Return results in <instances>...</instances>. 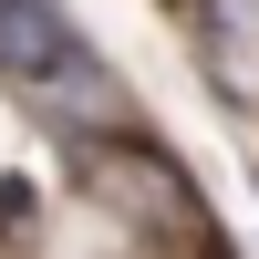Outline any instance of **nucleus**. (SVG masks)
<instances>
[{
	"mask_svg": "<svg viewBox=\"0 0 259 259\" xmlns=\"http://www.w3.org/2000/svg\"><path fill=\"white\" fill-rule=\"evenodd\" d=\"M0 94H11L52 145L156 135V114H145L135 83H124V62L83 31L73 0H0Z\"/></svg>",
	"mask_w": 259,
	"mask_h": 259,
	"instance_id": "obj_1",
	"label": "nucleus"
},
{
	"mask_svg": "<svg viewBox=\"0 0 259 259\" xmlns=\"http://www.w3.org/2000/svg\"><path fill=\"white\" fill-rule=\"evenodd\" d=\"M177 41L207 104L228 124H259V0H177Z\"/></svg>",
	"mask_w": 259,
	"mask_h": 259,
	"instance_id": "obj_2",
	"label": "nucleus"
}]
</instances>
